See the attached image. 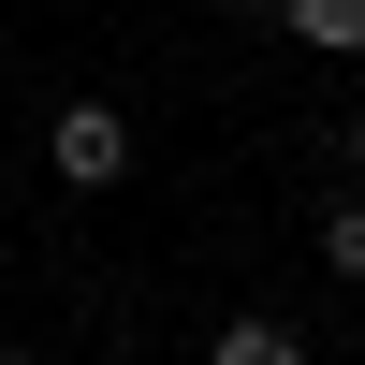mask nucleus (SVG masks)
<instances>
[{"label": "nucleus", "mask_w": 365, "mask_h": 365, "mask_svg": "<svg viewBox=\"0 0 365 365\" xmlns=\"http://www.w3.org/2000/svg\"><path fill=\"white\" fill-rule=\"evenodd\" d=\"M292 44H322V58H351V44H365V0H292Z\"/></svg>", "instance_id": "nucleus-2"}, {"label": "nucleus", "mask_w": 365, "mask_h": 365, "mask_svg": "<svg viewBox=\"0 0 365 365\" xmlns=\"http://www.w3.org/2000/svg\"><path fill=\"white\" fill-rule=\"evenodd\" d=\"M117 175H132V132L103 103H58V190H117Z\"/></svg>", "instance_id": "nucleus-1"}, {"label": "nucleus", "mask_w": 365, "mask_h": 365, "mask_svg": "<svg viewBox=\"0 0 365 365\" xmlns=\"http://www.w3.org/2000/svg\"><path fill=\"white\" fill-rule=\"evenodd\" d=\"M220 365H307V351H292V322H220Z\"/></svg>", "instance_id": "nucleus-3"}, {"label": "nucleus", "mask_w": 365, "mask_h": 365, "mask_svg": "<svg viewBox=\"0 0 365 365\" xmlns=\"http://www.w3.org/2000/svg\"><path fill=\"white\" fill-rule=\"evenodd\" d=\"M322 263H336V278H365V205H336V220H322Z\"/></svg>", "instance_id": "nucleus-4"}]
</instances>
